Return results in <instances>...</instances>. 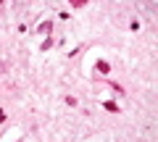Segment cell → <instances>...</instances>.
Instances as JSON below:
<instances>
[{
    "label": "cell",
    "instance_id": "1",
    "mask_svg": "<svg viewBox=\"0 0 158 142\" xmlns=\"http://www.w3.org/2000/svg\"><path fill=\"white\" fill-rule=\"evenodd\" d=\"M98 71H100V74H108V63L106 61H98Z\"/></svg>",
    "mask_w": 158,
    "mask_h": 142
},
{
    "label": "cell",
    "instance_id": "2",
    "mask_svg": "<svg viewBox=\"0 0 158 142\" xmlns=\"http://www.w3.org/2000/svg\"><path fill=\"white\" fill-rule=\"evenodd\" d=\"M71 6H85V0H71Z\"/></svg>",
    "mask_w": 158,
    "mask_h": 142
},
{
    "label": "cell",
    "instance_id": "3",
    "mask_svg": "<svg viewBox=\"0 0 158 142\" xmlns=\"http://www.w3.org/2000/svg\"><path fill=\"white\" fill-rule=\"evenodd\" d=\"M3 119H6V111H3V108H0V121H3Z\"/></svg>",
    "mask_w": 158,
    "mask_h": 142
}]
</instances>
